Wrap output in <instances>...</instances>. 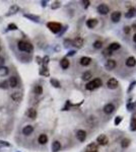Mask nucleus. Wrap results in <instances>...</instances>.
<instances>
[{
    "mask_svg": "<svg viewBox=\"0 0 136 152\" xmlns=\"http://www.w3.org/2000/svg\"><path fill=\"white\" fill-rule=\"evenodd\" d=\"M17 48L18 50L21 51V52H27V53H31L34 51V47L31 43H28V42H24V41H19L17 43Z\"/></svg>",
    "mask_w": 136,
    "mask_h": 152,
    "instance_id": "f257e3e1",
    "label": "nucleus"
},
{
    "mask_svg": "<svg viewBox=\"0 0 136 152\" xmlns=\"http://www.w3.org/2000/svg\"><path fill=\"white\" fill-rule=\"evenodd\" d=\"M47 26H48V29L51 31L52 33H54V34H58L60 31H61V24L60 23H58V22H48L47 23Z\"/></svg>",
    "mask_w": 136,
    "mask_h": 152,
    "instance_id": "f03ea898",
    "label": "nucleus"
},
{
    "mask_svg": "<svg viewBox=\"0 0 136 152\" xmlns=\"http://www.w3.org/2000/svg\"><path fill=\"white\" fill-rule=\"evenodd\" d=\"M109 6L108 5H106V4H101V5H99L98 6V12L99 13H101V14H107V13H109Z\"/></svg>",
    "mask_w": 136,
    "mask_h": 152,
    "instance_id": "7ed1b4c3",
    "label": "nucleus"
},
{
    "mask_svg": "<svg viewBox=\"0 0 136 152\" xmlns=\"http://www.w3.org/2000/svg\"><path fill=\"white\" fill-rule=\"evenodd\" d=\"M107 85H108V87H109L110 89H115V88H117V86H118V81H117V79H115V78H111V79L108 80Z\"/></svg>",
    "mask_w": 136,
    "mask_h": 152,
    "instance_id": "20e7f679",
    "label": "nucleus"
},
{
    "mask_svg": "<svg viewBox=\"0 0 136 152\" xmlns=\"http://www.w3.org/2000/svg\"><path fill=\"white\" fill-rule=\"evenodd\" d=\"M18 10H19V7L17 6V5H11L10 6V8H9V10H8V12L6 13V16H10V15H13V14H15L18 12Z\"/></svg>",
    "mask_w": 136,
    "mask_h": 152,
    "instance_id": "39448f33",
    "label": "nucleus"
},
{
    "mask_svg": "<svg viewBox=\"0 0 136 152\" xmlns=\"http://www.w3.org/2000/svg\"><path fill=\"white\" fill-rule=\"evenodd\" d=\"M33 132H34V127L31 126V125H28V126H26V127L22 129V134L26 136L31 135Z\"/></svg>",
    "mask_w": 136,
    "mask_h": 152,
    "instance_id": "423d86ee",
    "label": "nucleus"
},
{
    "mask_svg": "<svg viewBox=\"0 0 136 152\" xmlns=\"http://www.w3.org/2000/svg\"><path fill=\"white\" fill-rule=\"evenodd\" d=\"M76 138H77L80 142H83L85 140V138H86V133H85L83 130H79V131H77V133H76Z\"/></svg>",
    "mask_w": 136,
    "mask_h": 152,
    "instance_id": "0eeeda50",
    "label": "nucleus"
},
{
    "mask_svg": "<svg viewBox=\"0 0 136 152\" xmlns=\"http://www.w3.org/2000/svg\"><path fill=\"white\" fill-rule=\"evenodd\" d=\"M114 110H115V106H114V104H112V103H108V104H106L105 108H104V112H105L106 114H112V113L114 112Z\"/></svg>",
    "mask_w": 136,
    "mask_h": 152,
    "instance_id": "6e6552de",
    "label": "nucleus"
},
{
    "mask_svg": "<svg viewBox=\"0 0 136 152\" xmlns=\"http://www.w3.org/2000/svg\"><path fill=\"white\" fill-rule=\"evenodd\" d=\"M86 152H97L98 151V145L96 143H90L86 146Z\"/></svg>",
    "mask_w": 136,
    "mask_h": 152,
    "instance_id": "1a4fd4ad",
    "label": "nucleus"
},
{
    "mask_svg": "<svg viewBox=\"0 0 136 152\" xmlns=\"http://www.w3.org/2000/svg\"><path fill=\"white\" fill-rule=\"evenodd\" d=\"M8 84L10 85V87H12V88L16 87L17 84H18V81H17L16 77H15V76H11V77L8 79Z\"/></svg>",
    "mask_w": 136,
    "mask_h": 152,
    "instance_id": "9d476101",
    "label": "nucleus"
},
{
    "mask_svg": "<svg viewBox=\"0 0 136 152\" xmlns=\"http://www.w3.org/2000/svg\"><path fill=\"white\" fill-rule=\"evenodd\" d=\"M23 16L27 17V18H29V19L32 20V21H35V22H39V21H40V16H38V15L30 14V13H24Z\"/></svg>",
    "mask_w": 136,
    "mask_h": 152,
    "instance_id": "9b49d317",
    "label": "nucleus"
},
{
    "mask_svg": "<svg viewBox=\"0 0 136 152\" xmlns=\"http://www.w3.org/2000/svg\"><path fill=\"white\" fill-rule=\"evenodd\" d=\"M97 141H98L99 144H101V145H106V144L108 143V138H107L106 135H100L98 137Z\"/></svg>",
    "mask_w": 136,
    "mask_h": 152,
    "instance_id": "f8f14e48",
    "label": "nucleus"
},
{
    "mask_svg": "<svg viewBox=\"0 0 136 152\" xmlns=\"http://www.w3.org/2000/svg\"><path fill=\"white\" fill-rule=\"evenodd\" d=\"M61 149V144L59 141H54L52 144V151L53 152H58Z\"/></svg>",
    "mask_w": 136,
    "mask_h": 152,
    "instance_id": "ddd939ff",
    "label": "nucleus"
},
{
    "mask_svg": "<svg viewBox=\"0 0 136 152\" xmlns=\"http://www.w3.org/2000/svg\"><path fill=\"white\" fill-rule=\"evenodd\" d=\"M120 18H121V12H119V11H115V12H113L112 15H111V19H112L114 22H118L120 20Z\"/></svg>",
    "mask_w": 136,
    "mask_h": 152,
    "instance_id": "4468645a",
    "label": "nucleus"
},
{
    "mask_svg": "<svg viewBox=\"0 0 136 152\" xmlns=\"http://www.w3.org/2000/svg\"><path fill=\"white\" fill-rule=\"evenodd\" d=\"M105 66H106V68L108 70H112V69H114V68L116 67V62L114 60H108Z\"/></svg>",
    "mask_w": 136,
    "mask_h": 152,
    "instance_id": "2eb2a0df",
    "label": "nucleus"
},
{
    "mask_svg": "<svg viewBox=\"0 0 136 152\" xmlns=\"http://www.w3.org/2000/svg\"><path fill=\"white\" fill-rule=\"evenodd\" d=\"M27 115H28V117L30 119H36L37 118V111L35 110V109H29L28 110V113H27Z\"/></svg>",
    "mask_w": 136,
    "mask_h": 152,
    "instance_id": "dca6fc26",
    "label": "nucleus"
},
{
    "mask_svg": "<svg viewBox=\"0 0 136 152\" xmlns=\"http://www.w3.org/2000/svg\"><path fill=\"white\" fill-rule=\"evenodd\" d=\"M11 99L14 101H20L22 100V94L20 92H13L11 94Z\"/></svg>",
    "mask_w": 136,
    "mask_h": 152,
    "instance_id": "f3484780",
    "label": "nucleus"
},
{
    "mask_svg": "<svg viewBox=\"0 0 136 152\" xmlns=\"http://www.w3.org/2000/svg\"><path fill=\"white\" fill-rule=\"evenodd\" d=\"M82 44H83V41H82L81 38H76V39L72 42V45L75 46V47H77V48H80V47L82 46Z\"/></svg>",
    "mask_w": 136,
    "mask_h": 152,
    "instance_id": "a211bd4d",
    "label": "nucleus"
},
{
    "mask_svg": "<svg viewBox=\"0 0 136 152\" xmlns=\"http://www.w3.org/2000/svg\"><path fill=\"white\" fill-rule=\"evenodd\" d=\"M38 141H39V143L40 144H46L47 142H48V137L47 135H45V134H41V135L39 136V139H38Z\"/></svg>",
    "mask_w": 136,
    "mask_h": 152,
    "instance_id": "6ab92c4d",
    "label": "nucleus"
},
{
    "mask_svg": "<svg viewBox=\"0 0 136 152\" xmlns=\"http://www.w3.org/2000/svg\"><path fill=\"white\" fill-rule=\"evenodd\" d=\"M8 73H9L8 67H5V66L0 67V77H4V76L8 75Z\"/></svg>",
    "mask_w": 136,
    "mask_h": 152,
    "instance_id": "aec40b11",
    "label": "nucleus"
},
{
    "mask_svg": "<svg viewBox=\"0 0 136 152\" xmlns=\"http://www.w3.org/2000/svg\"><path fill=\"white\" fill-rule=\"evenodd\" d=\"M97 23H98V21H97V19H88L87 21H86V25L89 28V29H94L96 25H97Z\"/></svg>",
    "mask_w": 136,
    "mask_h": 152,
    "instance_id": "412c9836",
    "label": "nucleus"
},
{
    "mask_svg": "<svg viewBox=\"0 0 136 152\" xmlns=\"http://www.w3.org/2000/svg\"><path fill=\"white\" fill-rule=\"evenodd\" d=\"M136 64V60L134 57H129L126 61V65L129 66V67H133L134 65Z\"/></svg>",
    "mask_w": 136,
    "mask_h": 152,
    "instance_id": "4be33fe9",
    "label": "nucleus"
},
{
    "mask_svg": "<svg viewBox=\"0 0 136 152\" xmlns=\"http://www.w3.org/2000/svg\"><path fill=\"white\" fill-rule=\"evenodd\" d=\"M40 75H43V76H49L50 75V72H49V69L47 67H45V66H43V67L40 69Z\"/></svg>",
    "mask_w": 136,
    "mask_h": 152,
    "instance_id": "5701e85b",
    "label": "nucleus"
},
{
    "mask_svg": "<svg viewBox=\"0 0 136 152\" xmlns=\"http://www.w3.org/2000/svg\"><path fill=\"white\" fill-rule=\"evenodd\" d=\"M90 61H91V59H90L89 57H82V58L80 59V64H81L82 66H87V65H89Z\"/></svg>",
    "mask_w": 136,
    "mask_h": 152,
    "instance_id": "b1692460",
    "label": "nucleus"
},
{
    "mask_svg": "<svg viewBox=\"0 0 136 152\" xmlns=\"http://www.w3.org/2000/svg\"><path fill=\"white\" fill-rule=\"evenodd\" d=\"M69 60L66 59V58H63L61 61H60V66L63 68V69H67L69 67Z\"/></svg>",
    "mask_w": 136,
    "mask_h": 152,
    "instance_id": "393cba45",
    "label": "nucleus"
},
{
    "mask_svg": "<svg viewBox=\"0 0 136 152\" xmlns=\"http://www.w3.org/2000/svg\"><path fill=\"white\" fill-rule=\"evenodd\" d=\"M34 92L36 94H38V95L42 94V93H43V87H42L41 85H36L34 88Z\"/></svg>",
    "mask_w": 136,
    "mask_h": 152,
    "instance_id": "a878e982",
    "label": "nucleus"
},
{
    "mask_svg": "<svg viewBox=\"0 0 136 152\" xmlns=\"http://www.w3.org/2000/svg\"><path fill=\"white\" fill-rule=\"evenodd\" d=\"M118 49H120V44H118V43H113L109 47V50L111 51V52L112 51H117Z\"/></svg>",
    "mask_w": 136,
    "mask_h": 152,
    "instance_id": "bb28decb",
    "label": "nucleus"
},
{
    "mask_svg": "<svg viewBox=\"0 0 136 152\" xmlns=\"http://www.w3.org/2000/svg\"><path fill=\"white\" fill-rule=\"evenodd\" d=\"M136 14V9L135 8H131L127 13H126V15L125 16L128 17V18H131V17H133L134 15Z\"/></svg>",
    "mask_w": 136,
    "mask_h": 152,
    "instance_id": "cd10ccee",
    "label": "nucleus"
},
{
    "mask_svg": "<svg viewBox=\"0 0 136 152\" xmlns=\"http://www.w3.org/2000/svg\"><path fill=\"white\" fill-rule=\"evenodd\" d=\"M92 83L95 85V88H98V87H100V86H102V80L100 79V78H96V79H94L92 80Z\"/></svg>",
    "mask_w": 136,
    "mask_h": 152,
    "instance_id": "c85d7f7f",
    "label": "nucleus"
},
{
    "mask_svg": "<svg viewBox=\"0 0 136 152\" xmlns=\"http://www.w3.org/2000/svg\"><path fill=\"white\" fill-rule=\"evenodd\" d=\"M50 82H51V84L54 86V87H56V88H59V87H61V85H60V82L57 80V79H55V78H51V80H50Z\"/></svg>",
    "mask_w": 136,
    "mask_h": 152,
    "instance_id": "c756f323",
    "label": "nucleus"
},
{
    "mask_svg": "<svg viewBox=\"0 0 136 152\" xmlns=\"http://www.w3.org/2000/svg\"><path fill=\"white\" fill-rule=\"evenodd\" d=\"M49 61H50V58H49L48 56H45V57H44V58L42 59V64H43V66L47 67V65H48Z\"/></svg>",
    "mask_w": 136,
    "mask_h": 152,
    "instance_id": "7c9ffc66",
    "label": "nucleus"
},
{
    "mask_svg": "<svg viewBox=\"0 0 136 152\" xmlns=\"http://www.w3.org/2000/svg\"><path fill=\"white\" fill-rule=\"evenodd\" d=\"M90 77H91V73L90 72H84L83 74H82V79L83 80H89L90 79Z\"/></svg>",
    "mask_w": 136,
    "mask_h": 152,
    "instance_id": "2f4dec72",
    "label": "nucleus"
},
{
    "mask_svg": "<svg viewBox=\"0 0 136 152\" xmlns=\"http://www.w3.org/2000/svg\"><path fill=\"white\" fill-rule=\"evenodd\" d=\"M17 29V25L16 24H14V23H9L8 25H7V30L8 31H16Z\"/></svg>",
    "mask_w": 136,
    "mask_h": 152,
    "instance_id": "473e14b6",
    "label": "nucleus"
},
{
    "mask_svg": "<svg viewBox=\"0 0 136 152\" xmlns=\"http://www.w3.org/2000/svg\"><path fill=\"white\" fill-rule=\"evenodd\" d=\"M130 129H131L132 131H136V119H132V120H131Z\"/></svg>",
    "mask_w": 136,
    "mask_h": 152,
    "instance_id": "72a5a7b5",
    "label": "nucleus"
},
{
    "mask_svg": "<svg viewBox=\"0 0 136 152\" xmlns=\"http://www.w3.org/2000/svg\"><path fill=\"white\" fill-rule=\"evenodd\" d=\"M60 6H61L60 2H59V1H55V2L51 5V8L52 9H57V8H59Z\"/></svg>",
    "mask_w": 136,
    "mask_h": 152,
    "instance_id": "f704fd0d",
    "label": "nucleus"
},
{
    "mask_svg": "<svg viewBox=\"0 0 136 152\" xmlns=\"http://www.w3.org/2000/svg\"><path fill=\"white\" fill-rule=\"evenodd\" d=\"M9 146H10V143L3 141V140H0V148L1 147H9Z\"/></svg>",
    "mask_w": 136,
    "mask_h": 152,
    "instance_id": "c9c22d12",
    "label": "nucleus"
},
{
    "mask_svg": "<svg viewBox=\"0 0 136 152\" xmlns=\"http://www.w3.org/2000/svg\"><path fill=\"white\" fill-rule=\"evenodd\" d=\"M85 87H86L87 90H94V89H95V85H94V83H92V81H91V82H88Z\"/></svg>",
    "mask_w": 136,
    "mask_h": 152,
    "instance_id": "e433bc0d",
    "label": "nucleus"
},
{
    "mask_svg": "<svg viewBox=\"0 0 136 152\" xmlns=\"http://www.w3.org/2000/svg\"><path fill=\"white\" fill-rule=\"evenodd\" d=\"M94 47H95L96 49H101V48H102V42H101V41H97V42H95Z\"/></svg>",
    "mask_w": 136,
    "mask_h": 152,
    "instance_id": "4c0bfd02",
    "label": "nucleus"
},
{
    "mask_svg": "<svg viewBox=\"0 0 136 152\" xmlns=\"http://www.w3.org/2000/svg\"><path fill=\"white\" fill-rule=\"evenodd\" d=\"M7 87H8V81H2V82H0V88L6 89Z\"/></svg>",
    "mask_w": 136,
    "mask_h": 152,
    "instance_id": "58836bf2",
    "label": "nucleus"
},
{
    "mask_svg": "<svg viewBox=\"0 0 136 152\" xmlns=\"http://www.w3.org/2000/svg\"><path fill=\"white\" fill-rule=\"evenodd\" d=\"M128 145H129V140H128V139H123V140H122V147L125 148V147H127Z\"/></svg>",
    "mask_w": 136,
    "mask_h": 152,
    "instance_id": "ea45409f",
    "label": "nucleus"
},
{
    "mask_svg": "<svg viewBox=\"0 0 136 152\" xmlns=\"http://www.w3.org/2000/svg\"><path fill=\"white\" fill-rule=\"evenodd\" d=\"M4 63H5V59H4L3 57L0 56V67H2V66L4 65Z\"/></svg>",
    "mask_w": 136,
    "mask_h": 152,
    "instance_id": "a19ab883",
    "label": "nucleus"
},
{
    "mask_svg": "<svg viewBox=\"0 0 136 152\" xmlns=\"http://www.w3.org/2000/svg\"><path fill=\"white\" fill-rule=\"evenodd\" d=\"M121 120H122L121 117H117V118L115 119V125H119L120 122H121Z\"/></svg>",
    "mask_w": 136,
    "mask_h": 152,
    "instance_id": "79ce46f5",
    "label": "nucleus"
},
{
    "mask_svg": "<svg viewBox=\"0 0 136 152\" xmlns=\"http://www.w3.org/2000/svg\"><path fill=\"white\" fill-rule=\"evenodd\" d=\"M135 84H136V81H134V82H132L131 84H130V87H129V89H128V91H130L134 86H135Z\"/></svg>",
    "mask_w": 136,
    "mask_h": 152,
    "instance_id": "37998d69",
    "label": "nucleus"
},
{
    "mask_svg": "<svg viewBox=\"0 0 136 152\" xmlns=\"http://www.w3.org/2000/svg\"><path fill=\"white\" fill-rule=\"evenodd\" d=\"M47 3H48L47 1H41V4H42V6H43V7H46Z\"/></svg>",
    "mask_w": 136,
    "mask_h": 152,
    "instance_id": "c03bdc74",
    "label": "nucleus"
},
{
    "mask_svg": "<svg viewBox=\"0 0 136 152\" xmlns=\"http://www.w3.org/2000/svg\"><path fill=\"white\" fill-rule=\"evenodd\" d=\"M36 59H37V62H38V64H41V63H42V59H41L40 57H37Z\"/></svg>",
    "mask_w": 136,
    "mask_h": 152,
    "instance_id": "a18cd8bd",
    "label": "nucleus"
},
{
    "mask_svg": "<svg viewBox=\"0 0 136 152\" xmlns=\"http://www.w3.org/2000/svg\"><path fill=\"white\" fill-rule=\"evenodd\" d=\"M74 54H75V51H70L67 54V56H72V55H74Z\"/></svg>",
    "mask_w": 136,
    "mask_h": 152,
    "instance_id": "49530a36",
    "label": "nucleus"
},
{
    "mask_svg": "<svg viewBox=\"0 0 136 152\" xmlns=\"http://www.w3.org/2000/svg\"><path fill=\"white\" fill-rule=\"evenodd\" d=\"M83 4H84V7L86 8L88 6V4H89V1H83Z\"/></svg>",
    "mask_w": 136,
    "mask_h": 152,
    "instance_id": "de8ad7c7",
    "label": "nucleus"
},
{
    "mask_svg": "<svg viewBox=\"0 0 136 152\" xmlns=\"http://www.w3.org/2000/svg\"><path fill=\"white\" fill-rule=\"evenodd\" d=\"M124 32H126V33H129V28H128V26H126V28L124 29Z\"/></svg>",
    "mask_w": 136,
    "mask_h": 152,
    "instance_id": "09e8293b",
    "label": "nucleus"
},
{
    "mask_svg": "<svg viewBox=\"0 0 136 152\" xmlns=\"http://www.w3.org/2000/svg\"><path fill=\"white\" fill-rule=\"evenodd\" d=\"M133 40H134V42H135V43H136V34H135V35L133 37Z\"/></svg>",
    "mask_w": 136,
    "mask_h": 152,
    "instance_id": "8fccbe9b",
    "label": "nucleus"
},
{
    "mask_svg": "<svg viewBox=\"0 0 136 152\" xmlns=\"http://www.w3.org/2000/svg\"><path fill=\"white\" fill-rule=\"evenodd\" d=\"M1 50H2V48H1V46H0V52H1Z\"/></svg>",
    "mask_w": 136,
    "mask_h": 152,
    "instance_id": "3c124183",
    "label": "nucleus"
},
{
    "mask_svg": "<svg viewBox=\"0 0 136 152\" xmlns=\"http://www.w3.org/2000/svg\"><path fill=\"white\" fill-rule=\"evenodd\" d=\"M16 152H20V151H16Z\"/></svg>",
    "mask_w": 136,
    "mask_h": 152,
    "instance_id": "603ef678",
    "label": "nucleus"
}]
</instances>
